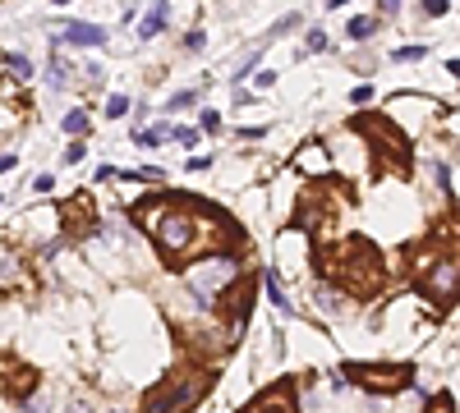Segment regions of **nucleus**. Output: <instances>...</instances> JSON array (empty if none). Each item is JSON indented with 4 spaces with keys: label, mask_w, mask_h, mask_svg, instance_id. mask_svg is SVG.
I'll return each instance as SVG.
<instances>
[{
    "label": "nucleus",
    "mask_w": 460,
    "mask_h": 413,
    "mask_svg": "<svg viewBox=\"0 0 460 413\" xmlns=\"http://www.w3.org/2000/svg\"><path fill=\"white\" fill-rule=\"evenodd\" d=\"M83 156H88V147H83V142H69V152H65V161L74 165V161H83Z\"/></svg>",
    "instance_id": "obj_15"
},
{
    "label": "nucleus",
    "mask_w": 460,
    "mask_h": 413,
    "mask_svg": "<svg viewBox=\"0 0 460 413\" xmlns=\"http://www.w3.org/2000/svg\"><path fill=\"white\" fill-rule=\"evenodd\" d=\"M175 138L185 142V147H194V142H198V129H185V124H180V129H175Z\"/></svg>",
    "instance_id": "obj_17"
},
{
    "label": "nucleus",
    "mask_w": 460,
    "mask_h": 413,
    "mask_svg": "<svg viewBox=\"0 0 460 413\" xmlns=\"http://www.w3.org/2000/svg\"><path fill=\"white\" fill-rule=\"evenodd\" d=\"M23 285H28V271H23L19 253L0 248V290H23Z\"/></svg>",
    "instance_id": "obj_6"
},
{
    "label": "nucleus",
    "mask_w": 460,
    "mask_h": 413,
    "mask_svg": "<svg viewBox=\"0 0 460 413\" xmlns=\"http://www.w3.org/2000/svg\"><path fill=\"white\" fill-rule=\"evenodd\" d=\"M350 381H359V386H368V391H378V395H391V391H405L410 381H415V368H364V363H350Z\"/></svg>",
    "instance_id": "obj_2"
},
{
    "label": "nucleus",
    "mask_w": 460,
    "mask_h": 413,
    "mask_svg": "<svg viewBox=\"0 0 460 413\" xmlns=\"http://www.w3.org/2000/svg\"><path fill=\"white\" fill-rule=\"evenodd\" d=\"M424 55V46H405V51H396V60H419Z\"/></svg>",
    "instance_id": "obj_20"
},
{
    "label": "nucleus",
    "mask_w": 460,
    "mask_h": 413,
    "mask_svg": "<svg viewBox=\"0 0 460 413\" xmlns=\"http://www.w3.org/2000/svg\"><path fill=\"white\" fill-rule=\"evenodd\" d=\"M189 101H194V92H175V97H171V110H180V106H189Z\"/></svg>",
    "instance_id": "obj_21"
},
{
    "label": "nucleus",
    "mask_w": 460,
    "mask_h": 413,
    "mask_svg": "<svg viewBox=\"0 0 460 413\" xmlns=\"http://www.w3.org/2000/svg\"><path fill=\"white\" fill-rule=\"evenodd\" d=\"M308 51H327V33H322V28L308 33Z\"/></svg>",
    "instance_id": "obj_12"
},
{
    "label": "nucleus",
    "mask_w": 460,
    "mask_h": 413,
    "mask_svg": "<svg viewBox=\"0 0 460 413\" xmlns=\"http://www.w3.org/2000/svg\"><path fill=\"white\" fill-rule=\"evenodd\" d=\"M110 413H115V409H110Z\"/></svg>",
    "instance_id": "obj_25"
},
{
    "label": "nucleus",
    "mask_w": 460,
    "mask_h": 413,
    "mask_svg": "<svg viewBox=\"0 0 460 413\" xmlns=\"http://www.w3.org/2000/svg\"><path fill=\"white\" fill-rule=\"evenodd\" d=\"M106 110H110V115H124V110H129V97H110Z\"/></svg>",
    "instance_id": "obj_16"
},
{
    "label": "nucleus",
    "mask_w": 460,
    "mask_h": 413,
    "mask_svg": "<svg viewBox=\"0 0 460 413\" xmlns=\"http://www.w3.org/2000/svg\"><path fill=\"white\" fill-rule=\"evenodd\" d=\"M65 133L78 142L83 133H88V115H83V110H69V115H65Z\"/></svg>",
    "instance_id": "obj_9"
},
{
    "label": "nucleus",
    "mask_w": 460,
    "mask_h": 413,
    "mask_svg": "<svg viewBox=\"0 0 460 413\" xmlns=\"http://www.w3.org/2000/svg\"><path fill=\"white\" fill-rule=\"evenodd\" d=\"M65 413H88V409H83V404H69V409Z\"/></svg>",
    "instance_id": "obj_23"
},
{
    "label": "nucleus",
    "mask_w": 460,
    "mask_h": 413,
    "mask_svg": "<svg viewBox=\"0 0 460 413\" xmlns=\"http://www.w3.org/2000/svg\"><path fill=\"white\" fill-rule=\"evenodd\" d=\"M272 413H290V409H272Z\"/></svg>",
    "instance_id": "obj_24"
},
{
    "label": "nucleus",
    "mask_w": 460,
    "mask_h": 413,
    "mask_svg": "<svg viewBox=\"0 0 460 413\" xmlns=\"http://www.w3.org/2000/svg\"><path fill=\"white\" fill-rule=\"evenodd\" d=\"M419 290H424L433 303H451V299L460 294V257H438L433 276L419 280Z\"/></svg>",
    "instance_id": "obj_4"
},
{
    "label": "nucleus",
    "mask_w": 460,
    "mask_h": 413,
    "mask_svg": "<svg viewBox=\"0 0 460 413\" xmlns=\"http://www.w3.org/2000/svg\"><path fill=\"white\" fill-rule=\"evenodd\" d=\"M157 243H161V253H185L194 243V220L185 211H166V220L157 225Z\"/></svg>",
    "instance_id": "obj_5"
},
{
    "label": "nucleus",
    "mask_w": 460,
    "mask_h": 413,
    "mask_svg": "<svg viewBox=\"0 0 460 413\" xmlns=\"http://www.w3.org/2000/svg\"><path fill=\"white\" fill-rule=\"evenodd\" d=\"M203 42H208L203 33H189V37H185V51H189V55H198V51H203Z\"/></svg>",
    "instance_id": "obj_13"
},
{
    "label": "nucleus",
    "mask_w": 460,
    "mask_h": 413,
    "mask_svg": "<svg viewBox=\"0 0 460 413\" xmlns=\"http://www.w3.org/2000/svg\"><path fill=\"white\" fill-rule=\"evenodd\" d=\"M424 413H451V400L447 395H433V400H428V409Z\"/></svg>",
    "instance_id": "obj_11"
},
{
    "label": "nucleus",
    "mask_w": 460,
    "mask_h": 413,
    "mask_svg": "<svg viewBox=\"0 0 460 413\" xmlns=\"http://www.w3.org/2000/svg\"><path fill=\"white\" fill-rule=\"evenodd\" d=\"M203 386H208L203 377H185V372H175L166 386H157V391L148 395L143 413H180V409H189V404L203 395Z\"/></svg>",
    "instance_id": "obj_1"
},
{
    "label": "nucleus",
    "mask_w": 460,
    "mask_h": 413,
    "mask_svg": "<svg viewBox=\"0 0 460 413\" xmlns=\"http://www.w3.org/2000/svg\"><path fill=\"white\" fill-rule=\"evenodd\" d=\"M166 19H171V5H152V10L138 19V37H143V42H148V37H157V33L166 28Z\"/></svg>",
    "instance_id": "obj_8"
},
{
    "label": "nucleus",
    "mask_w": 460,
    "mask_h": 413,
    "mask_svg": "<svg viewBox=\"0 0 460 413\" xmlns=\"http://www.w3.org/2000/svg\"><path fill=\"white\" fill-rule=\"evenodd\" d=\"M424 10H428V14H433V19H438V14H447V10H451V5H447V0H428Z\"/></svg>",
    "instance_id": "obj_19"
},
{
    "label": "nucleus",
    "mask_w": 460,
    "mask_h": 413,
    "mask_svg": "<svg viewBox=\"0 0 460 413\" xmlns=\"http://www.w3.org/2000/svg\"><path fill=\"white\" fill-rule=\"evenodd\" d=\"M368 33H373V19H364V14L350 19V37H368Z\"/></svg>",
    "instance_id": "obj_10"
},
{
    "label": "nucleus",
    "mask_w": 460,
    "mask_h": 413,
    "mask_svg": "<svg viewBox=\"0 0 460 413\" xmlns=\"http://www.w3.org/2000/svg\"><path fill=\"white\" fill-rule=\"evenodd\" d=\"M65 42H74V46H101V42H106V33H101L97 23H69V28H65Z\"/></svg>",
    "instance_id": "obj_7"
},
{
    "label": "nucleus",
    "mask_w": 460,
    "mask_h": 413,
    "mask_svg": "<svg viewBox=\"0 0 460 413\" xmlns=\"http://www.w3.org/2000/svg\"><path fill=\"white\" fill-rule=\"evenodd\" d=\"M203 129H208V133H217V129H221V120H217V110H203Z\"/></svg>",
    "instance_id": "obj_18"
},
{
    "label": "nucleus",
    "mask_w": 460,
    "mask_h": 413,
    "mask_svg": "<svg viewBox=\"0 0 460 413\" xmlns=\"http://www.w3.org/2000/svg\"><path fill=\"white\" fill-rule=\"evenodd\" d=\"M230 276H235V262H230V257H212L208 266H194V271H189V290H194L198 303L208 308L212 299H217V290L230 280Z\"/></svg>",
    "instance_id": "obj_3"
},
{
    "label": "nucleus",
    "mask_w": 460,
    "mask_h": 413,
    "mask_svg": "<svg viewBox=\"0 0 460 413\" xmlns=\"http://www.w3.org/2000/svg\"><path fill=\"white\" fill-rule=\"evenodd\" d=\"M23 413H46V404L37 400V404H28V409H23Z\"/></svg>",
    "instance_id": "obj_22"
},
{
    "label": "nucleus",
    "mask_w": 460,
    "mask_h": 413,
    "mask_svg": "<svg viewBox=\"0 0 460 413\" xmlns=\"http://www.w3.org/2000/svg\"><path fill=\"white\" fill-rule=\"evenodd\" d=\"M5 65H10V69H19V74H33V65H28L23 55H5Z\"/></svg>",
    "instance_id": "obj_14"
}]
</instances>
